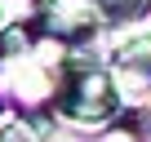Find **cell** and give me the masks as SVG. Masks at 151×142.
Listing matches in <instances>:
<instances>
[{
    "label": "cell",
    "mask_w": 151,
    "mask_h": 142,
    "mask_svg": "<svg viewBox=\"0 0 151 142\" xmlns=\"http://www.w3.org/2000/svg\"><path fill=\"white\" fill-rule=\"evenodd\" d=\"M116 93L124 98H147L151 93V36H133L129 44L116 49Z\"/></svg>",
    "instance_id": "277c9868"
},
{
    "label": "cell",
    "mask_w": 151,
    "mask_h": 142,
    "mask_svg": "<svg viewBox=\"0 0 151 142\" xmlns=\"http://www.w3.org/2000/svg\"><path fill=\"white\" fill-rule=\"evenodd\" d=\"M102 22H107V14H102L98 0H45L36 9L31 27L62 40V44H76V40H89Z\"/></svg>",
    "instance_id": "3957f363"
},
{
    "label": "cell",
    "mask_w": 151,
    "mask_h": 142,
    "mask_svg": "<svg viewBox=\"0 0 151 142\" xmlns=\"http://www.w3.org/2000/svg\"><path fill=\"white\" fill-rule=\"evenodd\" d=\"M27 22H36L31 0H0V36L14 31V27H27Z\"/></svg>",
    "instance_id": "5b68a950"
},
{
    "label": "cell",
    "mask_w": 151,
    "mask_h": 142,
    "mask_svg": "<svg viewBox=\"0 0 151 142\" xmlns=\"http://www.w3.org/2000/svg\"><path fill=\"white\" fill-rule=\"evenodd\" d=\"M147 129H151V120H147Z\"/></svg>",
    "instance_id": "52a82bcc"
},
{
    "label": "cell",
    "mask_w": 151,
    "mask_h": 142,
    "mask_svg": "<svg viewBox=\"0 0 151 142\" xmlns=\"http://www.w3.org/2000/svg\"><path fill=\"white\" fill-rule=\"evenodd\" d=\"M0 142H31V129L27 124H5L0 129Z\"/></svg>",
    "instance_id": "8992f818"
},
{
    "label": "cell",
    "mask_w": 151,
    "mask_h": 142,
    "mask_svg": "<svg viewBox=\"0 0 151 142\" xmlns=\"http://www.w3.org/2000/svg\"><path fill=\"white\" fill-rule=\"evenodd\" d=\"M62 76H67L62 40L36 31L31 22L0 36V80L9 85L14 102H22V107L53 102L62 89Z\"/></svg>",
    "instance_id": "6da1fadb"
},
{
    "label": "cell",
    "mask_w": 151,
    "mask_h": 142,
    "mask_svg": "<svg viewBox=\"0 0 151 142\" xmlns=\"http://www.w3.org/2000/svg\"><path fill=\"white\" fill-rule=\"evenodd\" d=\"M53 107L76 124H102L116 115L120 93H116L111 71H102L93 58H67V76H62Z\"/></svg>",
    "instance_id": "7a4b0ae2"
}]
</instances>
